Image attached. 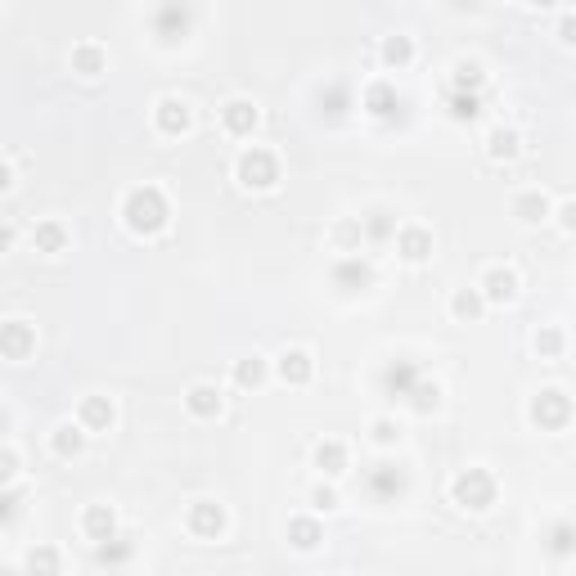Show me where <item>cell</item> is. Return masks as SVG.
Here are the masks:
<instances>
[{"instance_id":"obj_17","label":"cell","mask_w":576,"mask_h":576,"mask_svg":"<svg viewBox=\"0 0 576 576\" xmlns=\"http://www.w3.org/2000/svg\"><path fill=\"white\" fill-rule=\"evenodd\" d=\"M279 378H284L288 387H306L315 378V360H311V351H302V347H288L284 356H279Z\"/></svg>"},{"instance_id":"obj_23","label":"cell","mask_w":576,"mask_h":576,"mask_svg":"<svg viewBox=\"0 0 576 576\" xmlns=\"http://www.w3.org/2000/svg\"><path fill=\"white\" fill-rule=\"evenodd\" d=\"M131 558H135V540L122 536V531H117L113 540H104V545H95V563L99 567H126Z\"/></svg>"},{"instance_id":"obj_36","label":"cell","mask_w":576,"mask_h":576,"mask_svg":"<svg viewBox=\"0 0 576 576\" xmlns=\"http://www.w3.org/2000/svg\"><path fill=\"white\" fill-rule=\"evenodd\" d=\"M378 54H383L387 68H405V63L414 59V41H410V36H387Z\"/></svg>"},{"instance_id":"obj_21","label":"cell","mask_w":576,"mask_h":576,"mask_svg":"<svg viewBox=\"0 0 576 576\" xmlns=\"http://www.w3.org/2000/svg\"><path fill=\"white\" fill-rule=\"evenodd\" d=\"M72 72H81V77H99V72H108V50L95 45V41L72 45Z\"/></svg>"},{"instance_id":"obj_18","label":"cell","mask_w":576,"mask_h":576,"mask_svg":"<svg viewBox=\"0 0 576 576\" xmlns=\"http://www.w3.org/2000/svg\"><path fill=\"white\" fill-rule=\"evenodd\" d=\"M77 419H81V432H108V428H113V419H117V410H113L108 396H86L81 410H77Z\"/></svg>"},{"instance_id":"obj_45","label":"cell","mask_w":576,"mask_h":576,"mask_svg":"<svg viewBox=\"0 0 576 576\" xmlns=\"http://www.w3.org/2000/svg\"><path fill=\"white\" fill-rule=\"evenodd\" d=\"M558 36H563L567 45L576 41V18H572V14H563V23H558Z\"/></svg>"},{"instance_id":"obj_35","label":"cell","mask_w":576,"mask_h":576,"mask_svg":"<svg viewBox=\"0 0 576 576\" xmlns=\"http://www.w3.org/2000/svg\"><path fill=\"white\" fill-rule=\"evenodd\" d=\"M320 108L329 117H342L351 108V90H347V81H329V86L320 90Z\"/></svg>"},{"instance_id":"obj_46","label":"cell","mask_w":576,"mask_h":576,"mask_svg":"<svg viewBox=\"0 0 576 576\" xmlns=\"http://www.w3.org/2000/svg\"><path fill=\"white\" fill-rule=\"evenodd\" d=\"M9 248H14V225L0 221V252H9Z\"/></svg>"},{"instance_id":"obj_10","label":"cell","mask_w":576,"mask_h":576,"mask_svg":"<svg viewBox=\"0 0 576 576\" xmlns=\"http://www.w3.org/2000/svg\"><path fill=\"white\" fill-rule=\"evenodd\" d=\"M36 351V324L32 320H5L0 324V356L5 360H27Z\"/></svg>"},{"instance_id":"obj_12","label":"cell","mask_w":576,"mask_h":576,"mask_svg":"<svg viewBox=\"0 0 576 576\" xmlns=\"http://www.w3.org/2000/svg\"><path fill=\"white\" fill-rule=\"evenodd\" d=\"M185 527L194 531L198 540H216L225 531V509L216 500H194L185 513Z\"/></svg>"},{"instance_id":"obj_24","label":"cell","mask_w":576,"mask_h":576,"mask_svg":"<svg viewBox=\"0 0 576 576\" xmlns=\"http://www.w3.org/2000/svg\"><path fill=\"white\" fill-rule=\"evenodd\" d=\"M513 216H518L522 225H540V221H549V198L540 194V189H527V194L513 198Z\"/></svg>"},{"instance_id":"obj_7","label":"cell","mask_w":576,"mask_h":576,"mask_svg":"<svg viewBox=\"0 0 576 576\" xmlns=\"http://www.w3.org/2000/svg\"><path fill=\"white\" fill-rule=\"evenodd\" d=\"M423 378V365L414 356H396L383 365V374H378V387H383L387 401H405V396L414 392V383Z\"/></svg>"},{"instance_id":"obj_37","label":"cell","mask_w":576,"mask_h":576,"mask_svg":"<svg viewBox=\"0 0 576 576\" xmlns=\"http://www.w3.org/2000/svg\"><path fill=\"white\" fill-rule=\"evenodd\" d=\"M572 545H576L572 522H554V531H549V554H554V558H567V554H572Z\"/></svg>"},{"instance_id":"obj_19","label":"cell","mask_w":576,"mask_h":576,"mask_svg":"<svg viewBox=\"0 0 576 576\" xmlns=\"http://www.w3.org/2000/svg\"><path fill=\"white\" fill-rule=\"evenodd\" d=\"M185 410L194 414V419H216V414L225 410V401H221V392H216L212 383H194L185 392Z\"/></svg>"},{"instance_id":"obj_29","label":"cell","mask_w":576,"mask_h":576,"mask_svg":"<svg viewBox=\"0 0 576 576\" xmlns=\"http://www.w3.org/2000/svg\"><path fill=\"white\" fill-rule=\"evenodd\" d=\"M315 468H320L324 477H342L347 473V446H342V441H320V446H315Z\"/></svg>"},{"instance_id":"obj_44","label":"cell","mask_w":576,"mask_h":576,"mask_svg":"<svg viewBox=\"0 0 576 576\" xmlns=\"http://www.w3.org/2000/svg\"><path fill=\"white\" fill-rule=\"evenodd\" d=\"M558 225H563L567 234L576 230V203H563V207H558Z\"/></svg>"},{"instance_id":"obj_42","label":"cell","mask_w":576,"mask_h":576,"mask_svg":"<svg viewBox=\"0 0 576 576\" xmlns=\"http://www.w3.org/2000/svg\"><path fill=\"white\" fill-rule=\"evenodd\" d=\"M18 477V455L9 446H0V486H14Z\"/></svg>"},{"instance_id":"obj_27","label":"cell","mask_w":576,"mask_h":576,"mask_svg":"<svg viewBox=\"0 0 576 576\" xmlns=\"http://www.w3.org/2000/svg\"><path fill=\"white\" fill-rule=\"evenodd\" d=\"M81 441H86L81 423H59V428L50 432V450H54L59 459H77V455H81Z\"/></svg>"},{"instance_id":"obj_20","label":"cell","mask_w":576,"mask_h":576,"mask_svg":"<svg viewBox=\"0 0 576 576\" xmlns=\"http://www.w3.org/2000/svg\"><path fill=\"white\" fill-rule=\"evenodd\" d=\"M288 545L311 554V549L324 545V527L315 518H306V513H297V518H288Z\"/></svg>"},{"instance_id":"obj_48","label":"cell","mask_w":576,"mask_h":576,"mask_svg":"<svg viewBox=\"0 0 576 576\" xmlns=\"http://www.w3.org/2000/svg\"><path fill=\"white\" fill-rule=\"evenodd\" d=\"M0 432H5V410H0Z\"/></svg>"},{"instance_id":"obj_5","label":"cell","mask_w":576,"mask_h":576,"mask_svg":"<svg viewBox=\"0 0 576 576\" xmlns=\"http://www.w3.org/2000/svg\"><path fill=\"white\" fill-rule=\"evenodd\" d=\"M149 27L162 45H176V41H185L189 27H194V9L180 5V0H167V5H158L149 14Z\"/></svg>"},{"instance_id":"obj_6","label":"cell","mask_w":576,"mask_h":576,"mask_svg":"<svg viewBox=\"0 0 576 576\" xmlns=\"http://www.w3.org/2000/svg\"><path fill=\"white\" fill-rule=\"evenodd\" d=\"M527 414L540 432H563L567 423H572V401H567V392H558V387H545V392L531 401Z\"/></svg>"},{"instance_id":"obj_16","label":"cell","mask_w":576,"mask_h":576,"mask_svg":"<svg viewBox=\"0 0 576 576\" xmlns=\"http://www.w3.org/2000/svg\"><path fill=\"white\" fill-rule=\"evenodd\" d=\"M81 531H86V540H95V545L113 540V536H117V513H113V504H86V513H81Z\"/></svg>"},{"instance_id":"obj_43","label":"cell","mask_w":576,"mask_h":576,"mask_svg":"<svg viewBox=\"0 0 576 576\" xmlns=\"http://www.w3.org/2000/svg\"><path fill=\"white\" fill-rule=\"evenodd\" d=\"M311 504H315V509H324V513L338 509V491H333V486H315V491H311Z\"/></svg>"},{"instance_id":"obj_1","label":"cell","mask_w":576,"mask_h":576,"mask_svg":"<svg viewBox=\"0 0 576 576\" xmlns=\"http://www.w3.org/2000/svg\"><path fill=\"white\" fill-rule=\"evenodd\" d=\"M122 221L135 239H153L171 225V203L158 185H135L131 194L122 198Z\"/></svg>"},{"instance_id":"obj_33","label":"cell","mask_w":576,"mask_h":576,"mask_svg":"<svg viewBox=\"0 0 576 576\" xmlns=\"http://www.w3.org/2000/svg\"><path fill=\"white\" fill-rule=\"evenodd\" d=\"M450 311H455V320H482L486 302H482V293H477V288H459V293L450 297Z\"/></svg>"},{"instance_id":"obj_13","label":"cell","mask_w":576,"mask_h":576,"mask_svg":"<svg viewBox=\"0 0 576 576\" xmlns=\"http://www.w3.org/2000/svg\"><path fill=\"white\" fill-rule=\"evenodd\" d=\"M189 122H194V113H189V104L180 95H162L158 104H153V126H158L162 135H185Z\"/></svg>"},{"instance_id":"obj_38","label":"cell","mask_w":576,"mask_h":576,"mask_svg":"<svg viewBox=\"0 0 576 576\" xmlns=\"http://www.w3.org/2000/svg\"><path fill=\"white\" fill-rule=\"evenodd\" d=\"M536 351H540V356H563V329L545 324V329L536 333Z\"/></svg>"},{"instance_id":"obj_14","label":"cell","mask_w":576,"mask_h":576,"mask_svg":"<svg viewBox=\"0 0 576 576\" xmlns=\"http://www.w3.org/2000/svg\"><path fill=\"white\" fill-rule=\"evenodd\" d=\"M477 293H482V302H513L518 297V270L491 266L482 275V284H477Z\"/></svg>"},{"instance_id":"obj_47","label":"cell","mask_w":576,"mask_h":576,"mask_svg":"<svg viewBox=\"0 0 576 576\" xmlns=\"http://www.w3.org/2000/svg\"><path fill=\"white\" fill-rule=\"evenodd\" d=\"M9 189H14V171L0 162V194H9Z\"/></svg>"},{"instance_id":"obj_26","label":"cell","mask_w":576,"mask_h":576,"mask_svg":"<svg viewBox=\"0 0 576 576\" xmlns=\"http://www.w3.org/2000/svg\"><path fill=\"white\" fill-rule=\"evenodd\" d=\"M396 234V216L387 212V207H374L369 216H360V239L369 243H387Z\"/></svg>"},{"instance_id":"obj_22","label":"cell","mask_w":576,"mask_h":576,"mask_svg":"<svg viewBox=\"0 0 576 576\" xmlns=\"http://www.w3.org/2000/svg\"><path fill=\"white\" fill-rule=\"evenodd\" d=\"M522 153V135L513 131V126H495L491 135H486V158L491 162H513Z\"/></svg>"},{"instance_id":"obj_3","label":"cell","mask_w":576,"mask_h":576,"mask_svg":"<svg viewBox=\"0 0 576 576\" xmlns=\"http://www.w3.org/2000/svg\"><path fill=\"white\" fill-rule=\"evenodd\" d=\"M234 180H239L243 189H275L279 185V158L270 149H261V144H252V149H243L239 162H234Z\"/></svg>"},{"instance_id":"obj_41","label":"cell","mask_w":576,"mask_h":576,"mask_svg":"<svg viewBox=\"0 0 576 576\" xmlns=\"http://www.w3.org/2000/svg\"><path fill=\"white\" fill-rule=\"evenodd\" d=\"M18 504H23V495L9 491V486H0V527H9V522L18 518Z\"/></svg>"},{"instance_id":"obj_25","label":"cell","mask_w":576,"mask_h":576,"mask_svg":"<svg viewBox=\"0 0 576 576\" xmlns=\"http://www.w3.org/2000/svg\"><path fill=\"white\" fill-rule=\"evenodd\" d=\"M482 86H486L482 63L459 59V63H455V72H450V90H459V95H482Z\"/></svg>"},{"instance_id":"obj_8","label":"cell","mask_w":576,"mask_h":576,"mask_svg":"<svg viewBox=\"0 0 576 576\" xmlns=\"http://www.w3.org/2000/svg\"><path fill=\"white\" fill-rule=\"evenodd\" d=\"M360 108H365L374 122H396L401 108H405V99H401V90H396L392 81H369L365 95H360Z\"/></svg>"},{"instance_id":"obj_9","label":"cell","mask_w":576,"mask_h":576,"mask_svg":"<svg viewBox=\"0 0 576 576\" xmlns=\"http://www.w3.org/2000/svg\"><path fill=\"white\" fill-rule=\"evenodd\" d=\"M329 284L338 288V293H365V288L374 284V266H369L365 257H356V252H347V257L333 261Z\"/></svg>"},{"instance_id":"obj_30","label":"cell","mask_w":576,"mask_h":576,"mask_svg":"<svg viewBox=\"0 0 576 576\" xmlns=\"http://www.w3.org/2000/svg\"><path fill=\"white\" fill-rule=\"evenodd\" d=\"M446 113H450V122H477V117H482V95L446 90Z\"/></svg>"},{"instance_id":"obj_4","label":"cell","mask_w":576,"mask_h":576,"mask_svg":"<svg viewBox=\"0 0 576 576\" xmlns=\"http://www.w3.org/2000/svg\"><path fill=\"white\" fill-rule=\"evenodd\" d=\"M410 491V468L405 464H392V459H383V464H374L365 473V495L374 504H396L401 495Z\"/></svg>"},{"instance_id":"obj_34","label":"cell","mask_w":576,"mask_h":576,"mask_svg":"<svg viewBox=\"0 0 576 576\" xmlns=\"http://www.w3.org/2000/svg\"><path fill=\"white\" fill-rule=\"evenodd\" d=\"M266 374H270V369H266V360H261V356L234 360V383H239V387H261V383H266Z\"/></svg>"},{"instance_id":"obj_32","label":"cell","mask_w":576,"mask_h":576,"mask_svg":"<svg viewBox=\"0 0 576 576\" xmlns=\"http://www.w3.org/2000/svg\"><path fill=\"white\" fill-rule=\"evenodd\" d=\"M405 405H410L414 414H437V405H441V387H437V383H428V378H419V383H414V392L405 396Z\"/></svg>"},{"instance_id":"obj_49","label":"cell","mask_w":576,"mask_h":576,"mask_svg":"<svg viewBox=\"0 0 576 576\" xmlns=\"http://www.w3.org/2000/svg\"><path fill=\"white\" fill-rule=\"evenodd\" d=\"M0 576H23V572H0Z\"/></svg>"},{"instance_id":"obj_2","label":"cell","mask_w":576,"mask_h":576,"mask_svg":"<svg viewBox=\"0 0 576 576\" xmlns=\"http://www.w3.org/2000/svg\"><path fill=\"white\" fill-rule=\"evenodd\" d=\"M495 495H500V482H495L491 468H459V473L450 477V500L468 513L491 509Z\"/></svg>"},{"instance_id":"obj_39","label":"cell","mask_w":576,"mask_h":576,"mask_svg":"<svg viewBox=\"0 0 576 576\" xmlns=\"http://www.w3.org/2000/svg\"><path fill=\"white\" fill-rule=\"evenodd\" d=\"M369 432H374L378 446H396V441H401V423H396V419H374V428H369Z\"/></svg>"},{"instance_id":"obj_11","label":"cell","mask_w":576,"mask_h":576,"mask_svg":"<svg viewBox=\"0 0 576 576\" xmlns=\"http://www.w3.org/2000/svg\"><path fill=\"white\" fill-rule=\"evenodd\" d=\"M392 243H396V257L410 261V266H423V261L432 257V230L428 225H396Z\"/></svg>"},{"instance_id":"obj_40","label":"cell","mask_w":576,"mask_h":576,"mask_svg":"<svg viewBox=\"0 0 576 576\" xmlns=\"http://www.w3.org/2000/svg\"><path fill=\"white\" fill-rule=\"evenodd\" d=\"M333 239H338L342 252H351L360 243V221H338V225H333Z\"/></svg>"},{"instance_id":"obj_15","label":"cell","mask_w":576,"mask_h":576,"mask_svg":"<svg viewBox=\"0 0 576 576\" xmlns=\"http://www.w3.org/2000/svg\"><path fill=\"white\" fill-rule=\"evenodd\" d=\"M257 122H261V113H257V104L252 99H230V104L221 108V126H225V135H252L257 131Z\"/></svg>"},{"instance_id":"obj_31","label":"cell","mask_w":576,"mask_h":576,"mask_svg":"<svg viewBox=\"0 0 576 576\" xmlns=\"http://www.w3.org/2000/svg\"><path fill=\"white\" fill-rule=\"evenodd\" d=\"M32 243H36V252H63L68 248V230H63V221H41L36 225V234H32Z\"/></svg>"},{"instance_id":"obj_28","label":"cell","mask_w":576,"mask_h":576,"mask_svg":"<svg viewBox=\"0 0 576 576\" xmlns=\"http://www.w3.org/2000/svg\"><path fill=\"white\" fill-rule=\"evenodd\" d=\"M23 576H59V549L54 545H32L23 558Z\"/></svg>"}]
</instances>
